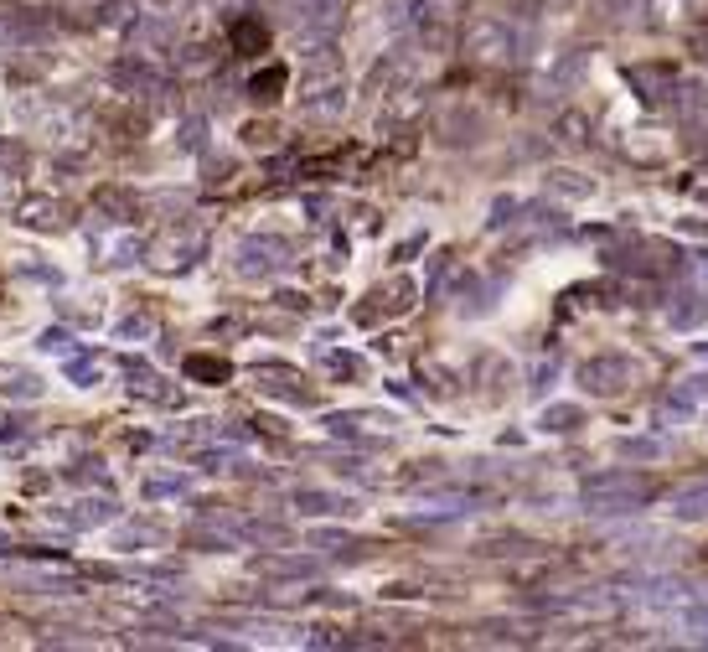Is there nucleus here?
<instances>
[{"label":"nucleus","mask_w":708,"mask_h":652,"mask_svg":"<svg viewBox=\"0 0 708 652\" xmlns=\"http://www.w3.org/2000/svg\"><path fill=\"white\" fill-rule=\"evenodd\" d=\"M233 47H238L243 57H259V52H269V26H264L259 16H243V21H233Z\"/></svg>","instance_id":"nucleus-1"},{"label":"nucleus","mask_w":708,"mask_h":652,"mask_svg":"<svg viewBox=\"0 0 708 652\" xmlns=\"http://www.w3.org/2000/svg\"><path fill=\"white\" fill-rule=\"evenodd\" d=\"M285 78H290V73H285L280 63H274V68H264V73H254V78H249V94H254L259 104H274V99L285 94Z\"/></svg>","instance_id":"nucleus-2"},{"label":"nucleus","mask_w":708,"mask_h":652,"mask_svg":"<svg viewBox=\"0 0 708 652\" xmlns=\"http://www.w3.org/2000/svg\"><path fill=\"white\" fill-rule=\"evenodd\" d=\"M187 373H192V378H212V383H223V378H228V363H223V358H192V363H187Z\"/></svg>","instance_id":"nucleus-3"}]
</instances>
